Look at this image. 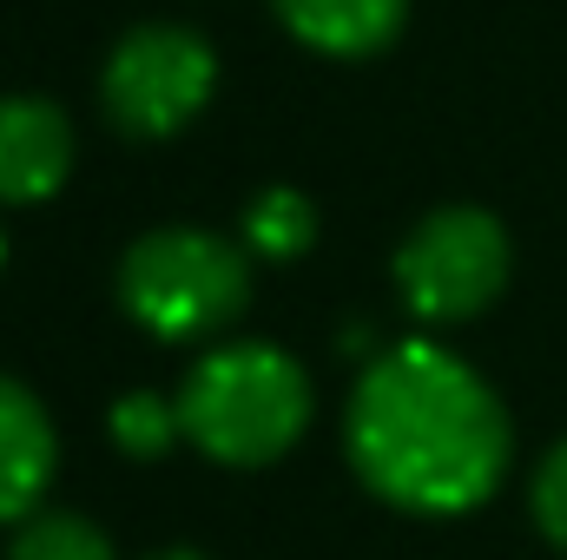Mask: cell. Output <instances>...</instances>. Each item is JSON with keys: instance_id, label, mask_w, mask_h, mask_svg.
<instances>
[{"instance_id": "cell-6", "label": "cell", "mask_w": 567, "mask_h": 560, "mask_svg": "<svg viewBox=\"0 0 567 560\" xmlns=\"http://www.w3.org/2000/svg\"><path fill=\"white\" fill-rule=\"evenodd\" d=\"M73 172V120L53 100H0V205H47Z\"/></svg>"}, {"instance_id": "cell-11", "label": "cell", "mask_w": 567, "mask_h": 560, "mask_svg": "<svg viewBox=\"0 0 567 560\" xmlns=\"http://www.w3.org/2000/svg\"><path fill=\"white\" fill-rule=\"evenodd\" d=\"M113 442L133 455V462H158L178 435H185V422H178V396H158V390H133V396H120L113 403Z\"/></svg>"}, {"instance_id": "cell-9", "label": "cell", "mask_w": 567, "mask_h": 560, "mask_svg": "<svg viewBox=\"0 0 567 560\" xmlns=\"http://www.w3.org/2000/svg\"><path fill=\"white\" fill-rule=\"evenodd\" d=\"M310 238H317V205L297 185H265L238 218V245L251 258H303Z\"/></svg>"}, {"instance_id": "cell-3", "label": "cell", "mask_w": 567, "mask_h": 560, "mask_svg": "<svg viewBox=\"0 0 567 560\" xmlns=\"http://www.w3.org/2000/svg\"><path fill=\"white\" fill-rule=\"evenodd\" d=\"M120 303L152 336H218L251 303V251L205 225L145 231L120 265Z\"/></svg>"}, {"instance_id": "cell-4", "label": "cell", "mask_w": 567, "mask_h": 560, "mask_svg": "<svg viewBox=\"0 0 567 560\" xmlns=\"http://www.w3.org/2000/svg\"><path fill=\"white\" fill-rule=\"evenodd\" d=\"M212 86H218L212 40L192 27L152 20L113 46V60L100 73V106L126 139H172L205 113Z\"/></svg>"}, {"instance_id": "cell-10", "label": "cell", "mask_w": 567, "mask_h": 560, "mask_svg": "<svg viewBox=\"0 0 567 560\" xmlns=\"http://www.w3.org/2000/svg\"><path fill=\"white\" fill-rule=\"evenodd\" d=\"M7 560H120L106 528L73 515V508H33L20 528H13V548Z\"/></svg>"}, {"instance_id": "cell-13", "label": "cell", "mask_w": 567, "mask_h": 560, "mask_svg": "<svg viewBox=\"0 0 567 560\" xmlns=\"http://www.w3.org/2000/svg\"><path fill=\"white\" fill-rule=\"evenodd\" d=\"M145 560H205L198 548H158V554H145Z\"/></svg>"}, {"instance_id": "cell-7", "label": "cell", "mask_w": 567, "mask_h": 560, "mask_svg": "<svg viewBox=\"0 0 567 560\" xmlns=\"http://www.w3.org/2000/svg\"><path fill=\"white\" fill-rule=\"evenodd\" d=\"M53 422L40 396L13 376H0V521H27L53 481Z\"/></svg>"}, {"instance_id": "cell-2", "label": "cell", "mask_w": 567, "mask_h": 560, "mask_svg": "<svg viewBox=\"0 0 567 560\" xmlns=\"http://www.w3.org/2000/svg\"><path fill=\"white\" fill-rule=\"evenodd\" d=\"M185 442L225 468H265L310 428V376L271 343H218L178 383Z\"/></svg>"}, {"instance_id": "cell-8", "label": "cell", "mask_w": 567, "mask_h": 560, "mask_svg": "<svg viewBox=\"0 0 567 560\" xmlns=\"http://www.w3.org/2000/svg\"><path fill=\"white\" fill-rule=\"evenodd\" d=\"M271 7L303 46H317L330 60L383 53L403 33V13H410V0H271Z\"/></svg>"}, {"instance_id": "cell-14", "label": "cell", "mask_w": 567, "mask_h": 560, "mask_svg": "<svg viewBox=\"0 0 567 560\" xmlns=\"http://www.w3.org/2000/svg\"><path fill=\"white\" fill-rule=\"evenodd\" d=\"M0 258H7V245H0Z\"/></svg>"}, {"instance_id": "cell-5", "label": "cell", "mask_w": 567, "mask_h": 560, "mask_svg": "<svg viewBox=\"0 0 567 560\" xmlns=\"http://www.w3.org/2000/svg\"><path fill=\"white\" fill-rule=\"evenodd\" d=\"M396 290L423 323H468L508 290V231L482 205H442L403 238Z\"/></svg>"}, {"instance_id": "cell-1", "label": "cell", "mask_w": 567, "mask_h": 560, "mask_svg": "<svg viewBox=\"0 0 567 560\" xmlns=\"http://www.w3.org/2000/svg\"><path fill=\"white\" fill-rule=\"evenodd\" d=\"M502 396L442 343H390L350 390L343 448L370 495L410 515H468L508 468Z\"/></svg>"}, {"instance_id": "cell-12", "label": "cell", "mask_w": 567, "mask_h": 560, "mask_svg": "<svg viewBox=\"0 0 567 560\" xmlns=\"http://www.w3.org/2000/svg\"><path fill=\"white\" fill-rule=\"evenodd\" d=\"M528 508H535V528L567 554V442H555L548 462L535 468V495H528Z\"/></svg>"}]
</instances>
